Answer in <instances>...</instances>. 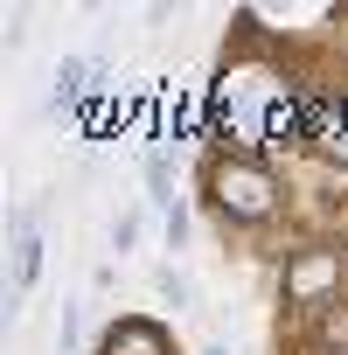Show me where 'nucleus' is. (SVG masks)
Listing matches in <instances>:
<instances>
[{
	"mask_svg": "<svg viewBox=\"0 0 348 355\" xmlns=\"http://www.w3.org/2000/svg\"><path fill=\"white\" fill-rule=\"evenodd\" d=\"M202 196L223 223H272L286 189H279V174L258 160V153H216L202 167Z\"/></svg>",
	"mask_w": 348,
	"mask_h": 355,
	"instance_id": "obj_1",
	"label": "nucleus"
},
{
	"mask_svg": "<svg viewBox=\"0 0 348 355\" xmlns=\"http://www.w3.org/2000/svg\"><path fill=\"white\" fill-rule=\"evenodd\" d=\"M341 279H348V251L341 244H299L279 265V300L293 313H327L341 300Z\"/></svg>",
	"mask_w": 348,
	"mask_h": 355,
	"instance_id": "obj_2",
	"label": "nucleus"
},
{
	"mask_svg": "<svg viewBox=\"0 0 348 355\" xmlns=\"http://www.w3.org/2000/svg\"><path fill=\"white\" fill-rule=\"evenodd\" d=\"M98 355H174V334H167L153 313H119V320L98 334Z\"/></svg>",
	"mask_w": 348,
	"mask_h": 355,
	"instance_id": "obj_3",
	"label": "nucleus"
},
{
	"mask_svg": "<svg viewBox=\"0 0 348 355\" xmlns=\"http://www.w3.org/2000/svg\"><path fill=\"white\" fill-rule=\"evenodd\" d=\"M35 272H42V237L35 230H15V300L35 286Z\"/></svg>",
	"mask_w": 348,
	"mask_h": 355,
	"instance_id": "obj_4",
	"label": "nucleus"
},
{
	"mask_svg": "<svg viewBox=\"0 0 348 355\" xmlns=\"http://www.w3.org/2000/svg\"><path fill=\"white\" fill-rule=\"evenodd\" d=\"M91 77H98V63H84V56H70V63L56 70V105H77V98L91 91Z\"/></svg>",
	"mask_w": 348,
	"mask_h": 355,
	"instance_id": "obj_5",
	"label": "nucleus"
},
{
	"mask_svg": "<svg viewBox=\"0 0 348 355\" xmlns=\"http://www.w3.org/2000/svg\"><path fill=\"white\" fill-rule=\"evenodd\" d=\"M153 286H160V300H167L174 313H189V306H195V286L174 272V265H160V272H153Z\"/></svg>",
	"mask_w": 348,
	"mask_h": 355,
	"instance_id": "obj_6",
	"label": "nucleus"
},
{
	"mask_svg": "<svg viewBox=\"0 0 348 355\" xmlns=\"http://www.w3.org/2000/svg\"><path fill=\"white\" fill-rule=\"evenodd\" d=\"M132 237H139V216H132V209L112 216V251H132Z\"/></svg>",
	"mask_w": 348,
	"mask_h": 355,
	"instance_id": "obj_7",
	"label": "nucleus"
},
{
	"mask_svg": "<svg viewBox=\"0 0 348 355\" xmlns=\"http://www.w3.org/2000/svg\"><path fill=\"white\" fill-rule=\"evenodd\" d=\"M167 244H174V251H182V244H189V209H182V202H174V209H167Z\"/></svg>",
	"mask_w": 348,
	"mask_h": 355,
	"instance_id": "obj_8",
	"label": "nucleus"
},
{
	"mask_svg": "<svg viewBox=\"0 0 348 355\" xmlns=\"http://www.w3.org/2000/svg\"><path fill=\"white\" fill-rule=\"evenodd\" d=\"M56 334H63V348H77V334H84V313H77V306H63V327H56Z\"/></svg>",
	"mask_w": 348,
	"mask_h": 355,
	"instance_id": "obj_9",
	"label": "nucleus"
},
{
	"mask_svg": "<svg viewBox=\"0 0 348 355\" xmlns=\"http://www.w3.org/2000/svg\"><path fill=\"white\" fill-rule=\"evenodd\" d=\"M202 355H230V348H223V341H209V348H202Z\"/></svg>",
	"mask_w": 348,
	"mask_h": 355,
	"instance_id": "obj_10",
	"label": "nucleus"
},
{
	"mask_svg": "<svg viewBox=\"0 0 348 355\" xmlns=\"http://www.w3.org/2000/svg\"><path fill=\"white\" fill-rule=\"evenodd\" d=\"M341 355H348V348H341Z\"/></svg>",
	"mask_w": 348,
	"mask_h": 355,
	"instance_id": "obj_11",
	"label": "nucleus"
}]
</instances>
